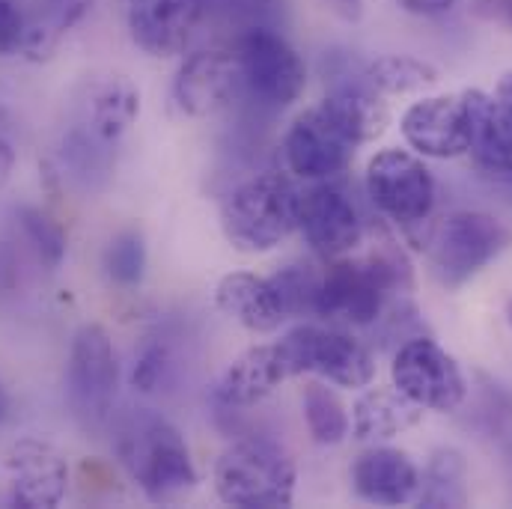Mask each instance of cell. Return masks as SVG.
<instances>
[{
	"label": "cell",
	"mask_w": 512,
	"mask_h": 509,
	"mask_svg": "<svg viewBox=\"0 0 512 509\" xmlns=\"http://www.w3.org/2000/svg\"><path fill=\"white\" fill-rule=\"evenodd\" d=\"M117 456L152 504L176 501L197 489L200 477L182 432L155 411L128 414L117 432Z\"/></svg>",
	"instance_id": "obj_2"
},
{
	"label": "cell",
	"mask_w": 512,
	"mask_h": 509,
	"mask_svg": "<svg viewBox=\"0 0 512 509\" xmlns=\"http://www.w3.org/2000/svg\"><path fill=\"white\" fill-rule=\"evenodd\" d=\"M221 504L239 509L292 507L298 471L286 450L265 438L233 441L212 471Z\"/></svg>",
	"instance_id": "obj_4"
},
{
	"label": "cell",
	"mask_w": 512,
	"mask_h": 509,
	"mask_svg": "<svg viewBox=\"0 0 512 509\" xmlns=\"http://www.w3.org/2000/svg\"><path fill=\"white\" fill-rule=\"evenodd\" d=\"M364 78L382 96H408V93L429 90L432 84H438L441 75L429 60L408 57V54H384L367 63Z\"/></svg>",
	"instance_id": "obj_26"
},
{
	"label": "cell",
	"mask_w": 512,
	"mask_h": 509,
	"mask_svg": "<svg viewBox=\"0 0 512 509\" xmlns=\"http://www.w3.org/2000/svg\"><path fill=\"white\" fill-rule=\"evenodd\" d=\"M9 123V114H6V108H3V102H0V128Z\"/></svg>",
	"instance_id": "obj_39"
},
{
	"label": "cell",
	"mask_w": 512,
	"mask_h": 509,
	"mask_svg": "<svg viewBox=\"0 0 512 509\" xmlns=\"http://www.w3.org/2000/svg\"><path fill=\"white\" fill-rule=\"evenodd\" d=\"M411 265L405 254L387 242L364 259H334L322 271L316 319L343 325H376L390 298L411 289Z\"/></svg>",
	"instance_id": "obj_1"
},
{
	"label": "cell",
	"mask_w": 512,
	"mask_h": 509,
	"mask_svg": "<svg viewBox=\"0 0 512 509\" xmlns=\"http://www.w3.org/2000/svg\"><path fill=\"white\" fill-rule=\"evenodd\" d=\"M399 9L411 12V15H420V18H438V15H447L459 0H396Z\"/></svg>",
	"instance_id": "obj_33"
},
{
	"label": "cell",
	"mask_w": 512,
	"mask_h": 509,
	"mask_svg": "<svg viewBox=\"0 0 512 509\" xmlns=\"http://www.w3.org/2000/svg\"><path fill=\"white\" fill-rule=\"evenodd\" d=\"M512 245V233L486 212H453L426 236L432 274L444 286H462Z\"/></svg>",
	"instance_id": "obj_7"
},
{
	"label": "cell",
	"mask_w": 512,
	"mask_h": 509,
	"mask_svg": "<svg viewBox=\"0 0 512 509\" xmlns=\"http://www.w3.org/2000/svg\"><path fill=\"white\" fill-rule=\"evenodd\" d=\"M420 471L408 453L396 447H373L352 465V489L376 507H399L417 495Z\"/></svg>",
	"instance_id": "obj_18"
},
{
	"label": "cell",
	"mask_w": 512,
	"mask_h": 509,
	"mask_svg": "<svg viewBox=\"0 0 512 509\" xmlns=\"http://www.w3.org/2000/svg\"><path fill=\"white\" fill-rule=\"evenodd\" d=\"M120 387V364L111 334L102 325H81L66 367V396L75 420L87 432H99L114 411Z\"/></svg>",
	"instance_id": "obj_6"
},
{
	"label": "cell",
	"mask_w": 512,
	"mask_h": 509,
	"mask_svg": "<svg viewBox=\"0 0 512 509\" xmlns=\"http://www.w3.org/2000/svg\"><path fill=\"white\" fill-rule=\"evenodd\" d=\"M12 170H15V149H12V143L0 134V188L9 182Z\"/></svg>",
	"instance_id": "obj_35"
},
{
	"label": "cell",
	"mask_w": 512,
	"mask_h": 509,
	"mask_svg": "<svg viewBox=\"0 0 512 509\" xmlns=\"http://www.w3.org/2000/svg\"><path fill=\"white\" fill-rule=\"evenodd\" d=\"M93 0H51L45 6V15L36 21H27V36L21 54L33 63L51 60L60 39L90 12Z\"/></svg>",
	"instance_id": "obj_27"
},
{
	"label": "cell",
	"mask_w": 512,
	"mask_h": 509,
	"mask_svg": "<svg viewBox=\"0 0 512 509\" xmlns=\"http://www.w3.org/2000/svg\"><path fill=\"white\" fill-rule=\"evenodd\" d=\"M105 271L123 289L140 286L146 274V239L140 230H123L120 236L111 239L105 251Z\"/></svg>",
	"instance_id": "obj_29"
},
{
	"label": "cell",
	"mask_w": 512,
	"mask_h": 509,
	"mask_svg": "<svg viewBox=\"0 0 512 509\" xmlns=\"http://www.w3.org/2000/svg\"><path fill=\"white\" fill-rule=\"evenodd\" d=\"M355 143H349L328 117L313 105L292 120L283 137V158L289 173L307 182H331L352 167Z\"/></svg>",
	"instance_id": "obj_13"
},
{
	"label": "cell",
	"mask_w": 512,
	"mask_h": 509,
	"mask_svg": "<svg viewBox=\"0 0 512 509\" xmlns=\"http://www.w3.org/2000/svg\"><path fill=\"white\" fill-rule=\"evenodd\" d=\"M498 102H501V108L507 111V117L512 120V72H507V75L498 81Z\"/></svg>",
	"instance_id": "obj_37"
},
{
	"label": "cell",
	"mask_w": 512,
	"mask_h": 509,
	"mask_svg": "<svg viewBox=\"0 0 512 509\" xmlns=\"http://www.w3.org/2000/svg\"><path fill=\"white\" fill-rule=\"evenodd\" d=\"M462 105L468 120V152L477 167L512 179V120L501 102L483 90H465Z\"/></svg>",
	"instance_id": "obj_20"
},
{
	"label": "cell",
	"mask_w": 512,
	"mask_h": 509,
	"mask_svg": "<svg viewBox=\"0 0 512 509\" xmlns=\"http://www.w3.org/2000/svg\"><path fill=\"white\" fill-rule=\"evenodd\" d=\"M298 233L313 254L337 259L364 242V218L355 200L340 185H334V179L316 182L301 194Z\"/></svg>",
	"instance_id": "obj_11"
},
{
	"label": "cell",
	"mask_w": 512,
	"mask_h": 509,
	"mask_svg": "<svg viewBox=\"0 0 512 509\" xmlns=\"http://www.w3.org/2000/svg\"><path fill=\"white\" fill-rule=\"evenodd\" d=\"M480 12L512 27V0H480Z\"/></svg>",
	"instance_id": "obj_34"
},
{
	"label": "cell",
	"mask_w": 512,
	"mask_h": 509,
	"mask_svg": "<svg viewBox=\"0 0 512 509\" xmlns=\"http://www.w3.org/2000/svg\"><path fill=\"white\" fill-rule=\"evenodd\" d=\"M167 349L158 343H149L140 349V355L134 358V370H131V387L140 393H152L158 390V384L167 376Z\"/></svg>",
	"instance_id": "obj_31"
},
{
	"label": "cell",
	"mask_w": 512,
	"mask_h": 509,
	"mask_svg": "<svg viewBox=\"0 0 512 509\" xmlns=\"http://www.w3.org/2000/svg\"><path fill=\"white\" fill-rule=\"evenodd\" d=\"M507 322H510V325H512V298H510V301H507Z\"/></svg>",
	"instance_id": "obj_40"
},
{
	"label": "cell",
	"mask_w": 512,
	"mask_h": 509,
	"mask_svg": "<svg viewBox=\"0 0 512 509\" xmlns=\"http://www.w3.org/2000/svg\"><path fill=\"white\" fill-rule=\"evenodd\" d=\"M206 9L209 0H126L128 36L149 57L185 54Z\"/></svg>",
	"instance_id": "obj_14"
},
{
	"label": "cell",
	"mask_w": 512,
	"mask_h": 509,
	"mask_svg": "<svg viewBox=\"0 0 512 509\" xmlns=\"http://www.w3.org/2000/svg\"><path fill=\"white\" fill-rule=\"evenodd\" d=\"M271 283L277 286L289 319L292 316H316L322 271H316L313 265L292 262V265H283L277 274H271Z\"/></svg>",
	"instance_id": "obj_28"
},
{
	"label": "cell",
	"mask_w": 512,
	"mask_h": 509,
	"mask_svg": "<svg viewBox=\"0 0 512 509\" xmlns=\"http://www.w3.org/2000/svg\"><path fill=\"white\" fill-rule=\"evenodd\" d=\"M316 108L355 146L373 143L390 123V111L382 102V93H376L364 75L352 81H337Z\"/></svg>",
	"instance_id": "obj_19"
},
{
	"label": "cell",
	"mask_w": 512,
	"mask_h": 509,
	"mask_svg": "<svg viewBox=\"0 0 512 509\" xmlns=\"http://www.w3.org/2000/svg\"><path fill=\"white\" fill-rule=\"evenodd\" d=\"M215 304L224 316L251 334H274L289 319L271 277H259L251 271L224 274L215 286Z\"/></svg>",
	"instance_id": "obj_17"
},
{
	"label": "cell",
	"mask_w": 512,
	"mask_h": 509,
	"mask_svg": "<svg viewBox=\"0 0 512 509\" xmlns=\"http://www.w3.org/2000/svg\"><path fill=\"white\" fill-rule=\"evenodd\" d=\"M367 194L384 218L402 230L420 227L435 209V179L429 167L405 149H382L370 158Z\"/></svg>",
	"instance_id": "obj_9"
},
{
	"label": "cell",
	"mask_w": 512,
	"mask_h": 509,
	"mask_svg": "<svg viewBox=\"0 0 512 509\" xmlns=\"http://www.w3.org/2000/svg\"><path fill=\"white\" fill-rule=\"evenodd\" d=\"M423 420V408L390 387H370L352 408V435L361 441H384L408 432Z\"/></svg>",
	"instance_id": "obj_22"
},
{
	"label": "cell",
	"mask_w": 512,
	"mask_h": 509,
	"mask_svg": "<svg viewBox=\"0 0 512 509\" xmlns=\"http://www.w3.org/2000/svg\"><path fill=\"white\" fill-rule=\"evenodd\" d=\"M277 349L289 379L319 376L328 384L358 390V387H370L376 376V358L370 355V349L337 328L304 322L289 334H283Z\"/></svg>",
	"instance_id": "obj_5"
},
{
	"label": "cell",
	"mask_w": 512,
	"mask_h": 509,
	"mask_svg": "<svg viewBox=\"0 0 512 509\" xmlns=\"http://www.w3.org/2000/svg\"><path fill=\"white\" fill-rule=\"evenodd\" d=\"M286 379L289 373H286L277 343L251 346L224 370L221 382L215 387V396L227 408H251V405H259L265 396H271Z\"/></svg>",
	"instance_id": "obj_21"
},
{
	"label": "cell",
	"mask_w": 512,
	"mask_h": 509,
	"mask_svg": "<svg viewBox=\"0 0 512 509\" xmlns=\"http://www.w3.org/2000/svg\"><path fill=\"white\" fill-rule=\"evenodd\" d=\"M12 504L24 509H51L66 498L69 462L42 438H18L6 453Z\"/></svg>",
	"instance_id": "obj_15"
},
{
	"label": "cell",
	"mask_w": 512,
	"mask_h": 509,
	"mask_svg": "<svg viewBox=\"0 0 512 509\" xmlns=\"http://www.w3.org/2000/svg\"><path fill=\"white\" fill-rule=\"evenodd\" d=\"M402 137L423 158H459L468 152V120L462 93L429 96L402 114Z\"/></svg>",
	"instance_id": "obj_16"
},
{
	"label": "cell",
	"mask_w": 512,
	"mask_h": 509,
	"mask_svg": "<svg viewBox=\"0 0 512 509\" xmlns=\"http://www.w3.org/2000/svg\"><path fill=\"white\" fill-rule=\"evenodd\" d=\"M420 507H465L468 504V465L459 450H435L417 486Z\"/></svg>",
	"instance_id": "obj_24"
},
{
	"label": "cell",
	"mask_w": 512,
	"mask_h": 509,
	"mask_svg": "<svg viewBox=\"0 0 512 509\" xmlns=\"http://www.w3.org/2000/svg\"><path fill=\"white\" fill-rule=\"evenodd\" d=\"M27 36V21L15 0H0V57L21 54Z\"/></svg>",
	"instance_id": "obj_32"
},
{
	"label": "cell",
	"mask_w": 512,
	"mask_h": 509,
	"mask_svg": "<svg viewBox=\"0 0 512 509\" xmlns=\"http://www.w3.org/2000/svg\"><path fill=\"white\" fill-rule=\"evenodd\" d=\"M18 221H21L24 236L36 248V254L42 256L51 268H57L63 262V256H66V248H69L66 245V230L54 218H48L42 209H33V206H24L18 212Z\"/></svg>",
	"instance_id": "obj_30"
},
{
	"label": "cell",
	"mask_w": 512,
	"mask_h": 509,
	"mask_svg": "<svg viewBox=\"0 0 512 509\" xmlns=\"http://www.w3.org/2000/svg\"><path fill=\"white\" fill-rule=\"evenodd\" d=\"M140 114V93L128 78H108L90 96V131L105 140L117 143Z\"/></svg>",
	"instance_id": "obj_23"
},
{
	"label": "cell",
	"mask_w": 512,
	"mask_h": 509,
	"mask_svg": "<svg viewBox=\"0 0 512 509\" xmlns=\"http://www.w3.org/2000/svg\"><path fill=\"white\" fill-rule=\"evenodd\" d=\"M301 191L283 173H259L221 203V230L242 254H268L298 230Z\"/></svg>",
	"instance_id": "obj_3"
},
{
	"label": "cell",
	"mask_w": 512,
	"mask_h": 509,
	"mask_svg": "<svg viewBox=\"0 0 512 509\" xmlns=\"http://www.w3.org/2000/svg\"><path fill=\"white\" fill-rule=\"evenodd\" d=\"M337 15H343V18H358L361 15V6H364V0H325Z\"/></svg>",
	"instance_id": "obj_36"
},
{
	"label": "cell",
	"mask_w": 512,
	"mask_h": 509,
	"mask_svg": "<svg viewBox=\"0 0 512 509\" xmlns=\"http://www.w3.org/2000/svg\"><path fill=\"white\" fill-rule=\"evenodd\" d=\"M242 93V78L233 51H194L182 60L173 78V105L179 114L209 120L224 114Z\"/></svg>",
	"instance_id": "obj_12"
},
{
	"label": "cell",
	"mask_w": 512,
	"mask_h": 509,
	"mask_svg": "<svg viewBox=\"0 0 512 509\" xmlns=\"http://www.w3.org/2000/svg\"><path fill=\"white\" fill-rule=\"evenodd\" d=\"M301 411H304V423L307 432L316 444L322 447H337L349 438L352 420L349 411L343 405V399L337 396L334 387L328 382H307L304 393H301Z\"/></svg>",
	"instance_id": "obj_25"
},
{
	"label": "cell",
	"mask_w": 512,
	"mask_h": 509,
	"mask_svg": "<svg viewBox=\"0 0 512 509\" xmlns=\"http://www.w3.org/2000/svg\"><path fill=\"white\" fill-rule=\"evenodd\" d=\"M6 414H9V396H6V390H3V382H0V423L6 420Z\"/></svg>",
	"instance_id": "obj_38"
},
{
	"label": "cell",
	"mask_w": 512,
	"mask_h": 509,
	"mask_svg": "<svg viewBox=\"0 0 512 509\" xmlns=\"http://www.w3.org/2000/svg\"><path fill=\"white\" fill-rule=\"evenodd\" d=\"M390 376L393 387L417 402L423 411L450 414L468 396V384L456 358L444 352L429 334L414 337L396 349Z\"/></svg>",
	"instance_id": "obj_10"
},
{
	"label": "cell",
	"mask_w": 512,
	"mask_h": 509,
	"mask_svg": "<svg viewBox=\"0 0 512 509\" xmlns=\"http://www.w3.org/2000/svg\"><path fill=\"white\" fill-rule=\"evenodd\" d=\"M239 66L242 93L256 105L280 111L301 99L307 87V66L301 54L274 30L251 27L230 48Z\"/></svg>",
	"instance_id": "obj_8"
}]
</instances>
